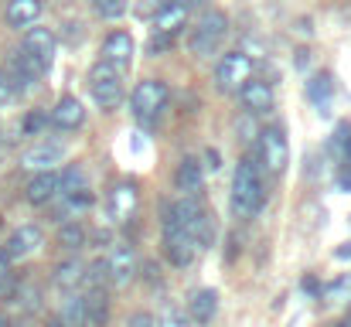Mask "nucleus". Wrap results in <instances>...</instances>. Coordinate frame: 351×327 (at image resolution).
<instances>
[{
  "instance_id": "14",
  "label": "nucleus",
  "mask_w": 351,
  "mask_h": 327,
  "mask_svg": "<svg viewBox=\"0 0 351 327\" xmlns=\"http://www.w3.org/2000/svg\"><path fill=\"white\" fill-rule=\"evenodd\" d=\"M174 188H178L181 198H191V202L202 198V191H205V167H202L198 157H181V164L174 171Z\"/></svg>"
},
{
  "instance_id": "22",
  "label": "nucleus",
  "mask_w": 351,
  "mask_h": 327,
  "mask_svg": "<svg viewBox=\"0 0 351 327\" xmlns=\"http://www.w3.org/2000/svg\"><path fill=\"white\" fill-rule=\"evenodd\" d=\"M219 314V290L205 287V290H195L191 300H188V317L191 324H212Z\"/></svg>"
},
{
  "instance_id": "8",
  "label": "nucleus",
  "mask_w": 351,
  "mask_h": 327,
  "mask_svg": "<svg viewBox=\"0 0 351 327\" xmlns=\"http://www.w3.org/2000/svg\"><path fill=\"white\" fill-rule=\"evenodd\" d=\"M41 75L55 65V51H58V38H55V31L51 27H31V31H24V38H21V48H17Z\"/></svg>"
},
{
  "instance_id": "32",
  "label": "nucleus",
  "mask_w": 351,
  "mask_h": 327,
  "mask_svg": "<svg viewBox=\"0 0 351 327\" xmlns=\"http://www.w3.org/2000/svg\"><path fill=\"white\" fill-rule=\"evenodd\" d=\"M65 27H69V38H72V41L82 38V24H79V21H65Z\"/></svg>"
},
{
  "instance_id": "26",
  "label": "nucleus",
  "mask_w": 351,
  "mask_h": 327,
  "mask_svg": "<svg viewBox=\"0 0 351 327\" xmlns=\"http://www.w3.org/2000/svg\"><path fill=\"white\" fill-rule=\"evenodd\" d=\"M89 3H93L96 17H103V21H119L126 14V0H89Z\"/></svg>"
},
{
  "instance_id": "24",
  "label": "nucleus",
  "mask_w": 351,
  "mask_h": 327,
  "mask_svg": "<svg viewBox=\"0 0 351 327\" xmlns=\"http://www.w3.org/2000/svg\"><path fill=\"white\" fill-rule=\"evenodd\" d=\"M157 327H195V324H191V317H188L184 307L167 304V307L160 311V317H157Z\"/></svg>"
},
{
  "instance_id": "19",
  "label": "nucleus",
  "mask_w": 351,
  "mask_h": 327,
  "mask_svg": "<svg viewBox=\"0 0 351 327\" xmlns=\"http://www.w3.org/2000/svg\"><path fill=\"white\" fill-rule=\"evenodd\" d=\"M41 10H45L41 0H7L3 21H7V27H14V31H31V27H38Z\"/></svg>"
},
{
  "instance_id": "5",
  "label": "nucleus",
  "mask_w": 351,
  "mask_h": 327,
  "mask_svg": "<svg viewBox=\"0 0 351 327\" xmlns=\"http://www.w3.org/2000/svg\"><path fill=\"white\" fill-rule=\"evenodd\" d=\"M69 157V143L62 136H41L21 154V171L27 174H48L58 171V164Z\"/></svg>"
},
{
  "instance_id": "33",
  "label": "nucleus",
  "mask_w": 351,
  "mask_h": 327,
  "mask_svg": "<svg viewBox=\"0 0 351 327\" xmlns=\"http://www.w3.org/2000/svg\"><path fill=\"white\" fill-rule=\"evenodd\" d=\"M0 327H10V321H7V317H3V314H0Z\"/></svg>"
},
{
  "instance_id": "12",
  "label": "nucleus",
  "mask_w": 351,
  "mask_h": 327,
  "mask_svg": "<svg viewBox=\"0 0 351 327\" xmlns=\"http://www.w3.org/2000/svg\"><path fill=\"white\" fill-rule=\"evenodd\" d=\"M41 245H45V232H41L38 225H17L0 249L7 252L10 263H21V259H31Z\"/></svg>"
},
{
  "instance_id": "23",
  "label": "nucleus",
  "mask_w": 351,
  "mask_h": 327,
  "mask_svg": "<svg viewBox=\"0 0 351 327\" xmlns=\"http://www.w3.org/2000/svg\"><path fill=\"white\" fill-rule=\"evenodd\" d=\"M58 245L69 249V252L82 249V245H86V225H82V221H62V228H58Z\"/></svg>"
},
{
  "instance_id": "1",
  "label": "nucleus",
  "mask_w": 351,
  "mask_h": 327,
  "mask_svg": "<svg viewBox=\"0 0 351 327\" xmlns=\"http://www.w3.org/2000/svg\"><path fill=\"white\" fill-rule=\"evenodd\" d=\"M160 228H164V256L171 259V266H178V269L195 266L202 245H198V239H195L191 228H188V218H184V198L164 205V221H160Z\"/></svg>"
},
{
  "instance_id": "31",
  "label": "nucleus",
  "mask_w": 351,
  "mask_h": 327,
  "mask_svg": "<svg viewBox=\"0 0 351 327\" xmlns=\"http://www.w3.org/2000/svg\"><path fill=\"white\" fill-rule=\"evenodd\" d=\"M167 3H174V0H143L140 3V14H160Z\"/></svg>"
},
{
  "instance_id": "20",
  "label": "nucleus",
  "mask_w": 351,
  "mask_h": 327,
  "mask_svg": "<svg viewBox=\"0 0 351 327\" xmlns=\"http://www.w3.org/2000/svg\"><path fill=\"white\" fill-rule=\"evenodd\" d=\"M273 86L269 82H263V79H249L242 89H239V103L242 109L249 112V116H263V112H269L273 109Z\"/></svg>"
},
{
  "instance_id": "30",
  "label": "nucleus",
  "mask_w": 351,
  "mask_h": 327,
  "mask_svg": "<svg viewBox=\"0 0 351 327\" xmlns=\"http://www.w3.org/2000/svg\"><path fill=\"white\" fill-rule=\"evenodd\" d=\"M123 327H157V321H154V314L136 311V314H130V317H126V324Z\"/></svg>"
},
{
  "instance_id": "16",
  "label": "nucleus",
  "mask_w": 351,
  "mask_h": 327,
  "mask_svg": "<svg viewBox=\"0 0 351 327\" xmlns=\"http://www.w3.org/2000/svg\"><path fill=\"white\" fill-rule=\"evenodd\" d=\"M202 0H174L167 3L160 14H154V34H167V38H178V31L188 24L191 10L198 7Z\"/></svg>"
},
{
  "instance_id": "18",
  "label": "nucleus",
  "mask_w": 351,
  "mask_h": 327,
  "mask_svg": "<svg viewBox=\"0 0 351 327\" xmlns=\"http://www.w3.org/2000/svg\"><path fill=\"white\" fill-rule=\"evenodd\" d=\"M48 119H51L55 130H62V133H75V130L86 123V106H82L79 96H62V99L51 106Z\"/></svg>"
},
{
  "instance_id": "4",
  "label": "nucleus",
  "mask_w": 351,
  "mask_h": 327,
  "mask_svg": "<svg viewBox=\"0 0 351 327\" xmlns=\"http://www.w3.org/2000/svg\"><path fill=\"white\" fill-rule=\"evenodd\" d=\"M167 103H171V89L164 79H143L130 93V112L140 126H154L164 116Z\"/></svg>"
},
{
  "instance_id": "21",
  "label": "nucleus",
  "mask_w": 351,
  "mask_h": 327,
  "mask_svg": "<svg viewBox=\"0 0 351 327\" xmlns=\"http://www.w3.org/2000/svg\"><path fill=\"white\" fill-rule=\"evenodd\" d=\"M106 321H110V293H106V287L86 290L82 293V321H79V327H106Z\"/></svg>"
},
{
  "instance_id": "13",
  "label": "nucleus",
  "mask_w": 351,
  "mask_h": 327,
  "mask_svg": "<svg viewBox=\"0 0 351 327\" xmlns=\"http://www.w3.org/2000/svg\"><path fill=\"white\" fill-rule=\"evenodd\" d=\"M106 276H110V287H126L133 276H136V252L133 245L126 242H113V249L106 252Z\"/></svg>"
},
{
  "instance_id": "28",
  "label": "nucleus",
  "mask_w": 351,
  "mask_h": 327,
  "mask_svg": "<svg viewBox=\"0 0 351 327\" xmlns=\"http://www.w3.org/2000/svg\"><path fill=\"white\" fill-rule=\"evenodd\" d=\"M17 99V89H14V82H10V75L0 69V109H7L10 103Z\"/></svg>"
},
{
  "instance_id": "25",
  "label": "nucleus",
  "mask_w": 351,
  "mask_h": 327,
  "mask_svg": "<svg viewBox=\"0 0 351 327\" xmlns=\"http://www.w3.org/2000/svg\"><path fill=\"white\" fill-rule=\"evenodd\" d=\"M311 99H314L317 112H328V109H331V79H328V75L311 82Z\"/></svg>"
},
{
  "instance_id": "3",
  "label": "nucleus",
  "mask_w": 351,
  "mask_h": 327,
  "mask_svg": "<svg viewBox=\"0 0 351 327\" xmlns=\"http://www.w3.org/2000/svg\"><path fill=\"white\" fill-rule=\"evenodd\" d=\"M229 38V17L222 10H202L188 31V48L198 58H212Z\"/></svg>"
},
{
  "instance_id": "6",
  "label": "nucleus",
  "mask_w": 351,
  "mask_h": 327,
  "mask_svg": "<svg viewBox=\"0 0 351 327\" xmlns=\"http://www.w3.org/2000/svg\"><path fill=\"white\" fill-rule=\"evenodd\" d=\"M256 154H259V174L266 171L269 178H280L283 171H287V164H290V143H287V133L280 130V126H266V130H259V147H256Z\"/></svg>"
},
{
  "instance_id": "7",
  "label": "nucleus",
  "mask_w": 351,
  "mask_h": 327,
  "mask_svg": "<svg viewBox=\"0 0 351 327\" xmlns=\"http://www.w3.org/2000/svg\"><path fill=\"white\" fill-rule=\"evenodd\" d=\"M89 96H93L96 109H103V112H113V109H119L123 96H126L123 75H119V72H113L110 65L96 62V65H93V72H89Z\"/></svg>"
},
{
  "instance_id": "10",
  "label": "nucleus",
  "mask_w": 351,
  "mask_h": 327,
  "mask_svg": "<svg viewBox=\"0 0 351 327\" xmlns=\"http://www.w3.org/2000/svg\"><path fill=\"white\" fill-rule=\"evenodd\" d=\"M133 55H136V41H133V34H130V31H110V34L103 38L99 62H103V65H110L113 72L123 75V72L133 65Z\"/></svg>"
},
{
  "instance_id": "27",
  "label": "nucleus",
  "mask_w": 351,
  "mask_h": 327,
  "mask_svg": "<svg viewBox=\"0 0 351 327\" xmlns=\"http://www.w3.org/2000/svg\"><path fill=\"white\" fill-rule=\"evenodd\" d=\"M14 283H17V280H14V263H10L7 252L0 249V300L14 293Z\"/></svg>"
},
{
  "instance_id": "29",
  "label": "nucleus",
  "mask_w": 351,
  "mask_h": 327,
  "mask_svg": "<svg viewBox=\"0 0 351 327\" xmlns=\"http://www.w3.org/2000/svg\"><path fill=\"white\" fill-rule=\"evenodd\" d=\"M171 45H174V38H167V34H154V38L147 41V51H150V55H160V51H167Z\"/></svg>"
},
{
  "instance_id": "2",
  "label": "nucleus",
  "mask_w": 351,
  "mask_h": 327,
  "mask_svg": "<svg viewBox=\"0 0 351 327\" xmlns=\"http://www.w3.org/2000/svg\"><path fill=\"white\" fill-rule=\"evenodd\" d=\"M266 202V181L256 167V160H239L232 174V195H229V205L239 218H256L259 208Z\"/></svg>"
},
{
  "instance_id": "15",
  "label": "nucleus",
  "mask_w": 351,
  "mask_h": 327,
  "mask_svg": "<svg viewBox=\"0 0 351 327\" xmlns=\"http://www.w3.org/2000/svg\"><path fill=\"white\" fill-rule=\"evenodd\" d=\"M24 198H27V205H34V208L55 205V202L62 198V174H58V171L34 174V178L27 181V188H24Z\"/></svg>"
},
{
  "instance_id": "17",
  "label": "nucleus",
  "mask_w": 351,
  "mask_h": 327,
  "mask_svg": "<svg viewBox=\"0 0 351 327\" xmlns=\"http://www.w3.org/2000/svg\"><path fill=\"white\" fill-rule=\"evenodd\" d=\"M51 287H55L62 297H72V293H79V290L86 287V263H82L79 256H69V259H62V263L55 266V273H51Z\"/></svg>"
},
{
  "instance_id": "11",
  "label": "nucleus",
  "mask_w": 351,
  "mask_h": 327,
  "mask_svg": "<svg viewBox=\"0 0 351 327\" xmlns=\"http://www.w3.org/2000/svg\"><path fill=\"white\" fill-rule=\"evenodd\" d=\"M136 208H140V184H136V181H117V184L110 188V198H106L110 221L126 225L130 218L136 215Z\"/></svg>"
},
{
  "instance_id": "9",
  "label": "nucleus",
  "mask_w": 351,
  "mask_h": 327,
  "mask_svg": "<svg viewBox=\"0 0 351 327\" xmlns=\"http://www.w3.org/2000/svg\"><path fill=\"white\" fill-rule=\"evenodd\" d=\"M252 69H256L252 55H245V51H226L219 58V65H215V86H219V93H235L239 96V89L252 79Z\"/></svg>"
}]
</instances>
